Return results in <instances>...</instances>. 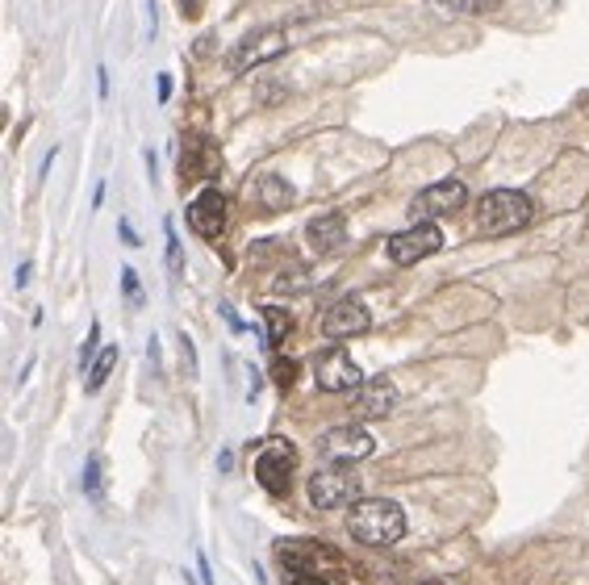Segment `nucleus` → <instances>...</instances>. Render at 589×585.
I'll list each match as a JSON object with an SVG mask.
<instances>
[{
    "instance_id": "f257e3e1",
    "label": "nucleus",
    "mask_w": 589,
    "mask_h": 585,
    "mask_svg": "<svg viewBox=\"0 0 589 585\" xmlns=\"http://www.w3.org/2000/svg\"><path fill=\"white\" fill-rule=\"evenodd\" d=\"M347 535L368 548H389L406 535V510L389 498H360L347 514Z\"/></svg>"
},
{
    "instance_id": "f03ea898",
    "label": "nucleus",
    "mask_w": 589,
    "mask_h": 585,
    "mask_svg": "<svg viewBox=\"0 0 589 585\" xmlns=\"http://www.w3.org/2000/svg\"><path fill=\"white\" fill-rule=\"evenodd\" d=\"M535 218V205L518 189H493L477 201V226L485 234H514Z\"/></svg>"
},
{
    "instance_id": "7ed1b4c3",
    "label": "nucleus",
    "mask_w": 589,
    "mask_h": 585,
    "mask_svg": "<svg viewBox=\"0 0 589 585\" xmlns=\"http://www.w3.org/2000/svg\"><path fill=\"white\" fill-rule=\"evenodd\" d=\"M310 502L318 510H339V506H356L360 502V477L351 468H318L310 477Z\"/></svg>"
},
{
    "instance_id": "20e7f679",
    "label": "nucleus",
    "mask_w": 589,
    "mask_h": 585,
    "mask_svg": "<svg viewBox=\"0 0 589 585\" xmlns=\"http://www.w3.org/2000/svg\"><path fill=\"white\" fill-rule=\"evenodd\" d=\"M439 247H443V230H439L435 222H414L410 230L393 234V239L385 243L389 260L402 264V268H410V264H418V260H427V255H435Z\"/></svg>"
},
{
    "instance_id": "39448f33",
    "label": "nucleus",
    "mask_w": 589,
    "mask_h": 585,
    "mask_svg": "<svg viewBox=\"0 0 589 585\" xmlns=\"http://www.w3.org/2000/svg\"><path fill=\"white\" fill-rule=\"evenodd\" d=\"M293 464H297V452L289 439H268V448L259 452L255 460V481L268 489V494H285L289 481H293Z\"/></svg>"
},
{
    "instance_id": "423d86ee",
    "label": "nucleus",
    "mask_w": 589,
    "mask_h": 585,
    "mask_svg": "<svg viewBox=\"0 0 589 585\" xmlns=\"http://www.w3.org/2000/svg\"><path fill=\"white\" fill-rule=\"evenodd\" d=\"M318 452L331 464H356V460H368L376 452V439L364 427H335L318 439Z\"/></svg>"
},
{
    "instance_id": "0eeeda50",
    "label": "nucleus",
    "mask_w": 589,
    "mask_h": 585,
    "mask_svg": "<svg viewBox=\"0 0 589 585\" xmlns=\"http://www.w3.org/2000/svg\"><path fill=\"white\" fill-rule=\"evenodd\" d=\"M464 201H468V189H464L460 180H439V184L422 189V193L410 201V214H414L418 222H431V218H439V214H456Z\"/></svg>"
},
{
    "instance_id": "6e6552de",
    "label": "nucleus",
    "mask_w": 589,
    "mask_h": 585,
    "mask_svg": "<svg viewBox=\"0 0 589 585\" xmlns=\"http://www.w3.org/2000/svg\"><path fill=\"white\" fill-rule=\"evenodd\" d=\"M368 326H372V314H368L364 301H356V297H343V301H335V306L322 314V335L326 339H356V335L368 331Z\"/></svg>"
},
{
    "instance_id": "1a4fd4ad",
    "label": "nucleus",
    "mask_w": 589,
    "mask_h": 585,
    "mask_svg": "<svg viewBox=\"0 0 589 585\" xmlns=\"http://www.w3.org/2000/svg\"><path fill=\"white\" fill-rule=\"evenodd\" d=\"M314 381H318L326 393H343V389L364 385V372L356 368V360H351L343 347H335V351H326V356L314 360Z\"/></svg>"
},
{
    "instance_id": "9d476101",
    "label": "nucleus",
    "mask_w": 589,
    "mask_h": 585,
    "mask_svg": "<svg viewBox=\"0 0 589 585\" xmlns=\"http://www.w3.org/2000/svg\"><path fill=\"white\" fill-rule=\"evenodd\" d=\"M188 226H193V234H201V239H218L226 230V197L218 189H201V197L188 205Z\"/></svg>"
},
{
    "instance_id": "9b49d317",
    "label": "nucleus",
    "mask_w": 589,
    "mask_h": 585,
    "mask_svg": "<svg viewBox=\"0 0 589 585\" xmlns=\"http://www.w3.org/2000/svg\"><path fill=\"white\" fill-rule=\"evenodd\" d=\"M393 406H397V389H393V381H385V377L368 381V385L360 389V397H356V414H360V418H389Z\"/></svg>"
},
{
    "instance_id": "f8f14e48",
    "label": "nucleus",
    "mask_w": 589,
    "mask_h": 585,
    "mask_svg": "<svg viewBox=\"0 0 589 585\" xmlns=\"http://www.w3.org/2000/svg\"><path fill=\"white\" fill-rule=\"evenodd\" d=\"M305 239H310L314 251H335L347 243V218L343 214H318L310 226H305Z\"/></svg>"
},
{
    "instance_id": "ddd939ff",
    "label": "nucleus",
    "mask_w": 589,
    "mask_h": 585,
    "mask_svg": "<svg viewBox=\"0 0 589 585\" xmlns=\"http://www.w3.org/2000/svg\"><path fill=\"white\" fill-rule=\"evenodd\" d=\"M285 51V38H268V34H251L239 51L230 55V72H247V67H255V63H264V59H272V55H280Z\"/></svg>"
},
{
    "instance_id": "4468645a",
    "label": "nucleus",
    "mask_w": 589,
    "mask_h": 585,
    "mask_svg": "<svg viewBox=\"0 0 589 585\" xmlns=\"http://www.w3.org/2000/svg\"><path fill=\"white\" fill-rule=\"evenodd\" d=\"M264 343L268 347H280V343H285V335L293 331V318L285 314V310H280V306H264Z\"/></svg>"
},
{
    "instance_id": "2eb2a0df",
    "label": "nucleus",
    "mask_w": 589,
    "mask_h": 585,
    "mask_svg": "<svg viewBox=\"0 0 589 585\" xmlns=\"http://www.w3.org/2000/svg\"><path fill=\"white\" fill-rule=\"evenodd\" d=\"M259 197H264L268 209H285L293 201V189L280 176H264V180H259Z\"/></svg>"
},
{
    "instance_id": "dca6fc26",
    "label": "nucleus",
    "mask_w": 589,
    "mask_h": 585,
    "mask_svg": "<svg viewBox=\"0 0 589 585\" xmlns=\"http://www.w3.org/2000/svg\"><path fill=\"white\" fill-rule=\"evenodd\" d=\"M113 364H117V347H105L97 360H92V368H88V381H84V389L88 393H97L105 381H109V372H113Z\"/></svg>"
},
{
    "instance_id": "f3484780",
    "label": "nucleus",
    "mask_w": 589,
    "mask_h": 585,
    "mask_svg": "<svg viewBox=\"0 0 589 585\" xmlns=\"http://www.w3.org/2000/svg\"><path fill=\"white\" fill-rule=\"evenodd\" d=\"M163 234H168V268H172V276H180L184 272V251H180V239H176L172 222H163Z\"/></svg>"
},
{
    "instance_id": "a211bd4d",
    "label": "nucleus",
    "mask_w": 589,
    "mask_h": 585,
    "mask_svg": "<svg viewBox=\"0 0 589 585\" xmlns=\"http://www.w3.org/2000/svg\"><path fill=\"white\" fill-rule=\"evenodd\" d=\"M443 9H452V13H489L498 0H439Z\"/></svg>"
},
{
    "instance_id": "6ab92c4d",
    "label": "nucleus",
    "mask_w": 589,
    "mask_h": 585,
    "mask_svg": "<svg viewBox=\"0 0 589 585\" xmlns=\"http://www.w3.org/2000/svg\"><path fill=\"white\" fill-rule=\"evenodd\" d=\"M272 377H276L280 389H289V385L297 381V364H293V360H276V364H272Z\"/></svg>"
},
{
    "instance_id": "aec40b11",
    "label": "nucleus",
    "mask_w": 589,
    "mask_h": 585,
    "mask_svg": "<svg viewBox=\"0 0 589 585\" xmlns=\"http://www.w3.org/2000/svg\"><path fill=\"white\" fill-rule=\"evenodd\" d=\"M122 289H126V297H134V306H143V285H138L134 268H122Z\"/></svg>"
},
{
    "instance_id": "412c9836",
    "label": "nucleus",
    "mask_w": 589,
    "mask_h": 585,
    "mask_svg": "<svg viewBox=\"0 0 589 585\" xmlns=\"http://www.w3.org/2000/svg\"><path fill=\"white\" fill-rule=\"evenodd\" d=\"M97 343H101V326H92V331H88V343H84V351H80V364H84V368H92V351H97Z\"/></svg>"
},
{
    "instance_id": "4be33fe9",
    "label": "nucleus",
    "mask_w": 589,
    "mask_h": 585,
    "mask_svg": "<svg viewBox=\"0 0 589 585\" xmlns=\"http://www.w3.org/2000/svg\"><path fill=\"white\" fill-rule=\"evenodd\" d=\"M97 468H101L97 460H88V494H92V498H101V481H97Z\"/></svg>"
},
{
    "instance_id": "5701e85b",
    "label": "nucleus",
    "mask_w": 589,
    "mask_h": 585,
    "mask_svg": "<svg viewBox=\"0 0 589 585\" xmlns=\"http://www.w3.org/2000/svg\"><path fill=\"white\" fill-rule=\"evenodd\" d=\"M97 92H101V101L109 97V72H105V63L97 67Z\"/></svg>"
},
{
    "instance_id": "b1692460",
    "label": "nucleus",
    "mask_w": 589,
    "mask_h": 585,
    "mask_svg": "<svg viewBox=\"0 0 589 585\" xmlns=\"http://www.w3.org/2000/svg\"><path fill=\"white\" fill-rule=\"evenodd\" d=\"M155 88H159V101L168 105V97H172V80H168V76H159V80H155Z\"/></svg>"
},
{
    "instance_id": "393cba45",
    "label": "nucleus",
    "mask_w": 589,
    "mask_h": 585,
    "mask_svg": "<svg viewBox=\"0 0 589 585\" xmlns=\"http://www.w3.org/2000/svg\"><path fill=\"white\" fill-rule=\"evenodd\" d=\"M197 569H201V585H214V577H209V560H205V552H197Z\"/></svg>"
},
{
    "instance_id": "a878e982",
    "label": "nucleus",
    "mask_w": 589,
    "mask_h": 585,
    "mask_svg": "<svg viewBox=\"0 0 589 585\" xmlns=\"http://www.w3.org/2000/svg\"><path fill=\"white\" fill-rule=\"evenodd\" d=\"M289 585H326V581H318V577H310V573H293Z\"/></svg>"
},
{
    "instance_id": "bb28decb",
    "label": "nucleus",
    "mask_w": 589,
    "mask_h": 585,
    "mask_svg": "<svg viewBox=\"0 0 589 585\" xmlns=\"http://www.w3.org/2000/svg\"><path fill=\"white\" fill-rule=\"evenodd\" d=\"M117 230H122V239H126V243H134V247H138V234L130 230V222H122V226H117Z\"/></svg>"
},
{
    "instance_id": "cd10ccee",
    "label": "nucleus",
    "mask_w": 589,
    "mask_h": 585,
    "mask_svg": "<svg viewBox=\"0 0 589 585\" xmlns=\"http://www.w3.org/2000/svg\"><path fill=\"white\" fill-rule=\"evenodd\" d=\"M422 585H439V581H422Z\"/></svg>"
}]
</instances>
